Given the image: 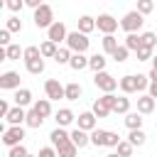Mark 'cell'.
<instances>
[{
  "label": "cell",
  "instance_id": "obj_1",
  "mask_svg": "<svg viewBox=\"0 0 157 157\" xmlns=\"http://www.w3.org/2000/svg\"><path fill=\"white\" fill-rule=\"evenodd\" d=\"M115 93H103L101 98H96L93 101V113H96V118H108L110 113H113V105H115Z\"/></svg>",
  "mask_w": 157,
  "mask_h": 157
},
{
  "label": "cell",
  "instance_id": "obj_2",
  "mask_svg": "<svg viewBox=\"0 0 157 157\" xmlns=\"http://www.w3.org/2000/svg\"><path fill=\"white\" fill-rule=\"evenodd\" d=\"M93 83H96V88H98V91H103V93H113L115 88H120V78L110 76L108 71H96Z\"/></svg>",
  "mask_w": 157,
  "mask_h": 157
},
{
  "label": "cell",
  "instance_id": "obj_3",
  "mask_svg": "<svg viewBox=\"0 0 157 157\" xmlns=\"http://www.w3.org/2000/svg\"><path fill=\"white\" fill-rule=\"evenodd\" d=\"M142 25H145V15H142L140 10H130V12H125L123 20H120V27H123L125 32H140Z\"/></svg>",
  "mask_w": 157,
  "mask_h": 157
},
{
  "label": "cell",
  "instance_id": "obj_4",
  "mask_svg": "<svg viewBox=\"0 0 157 157\" xmlns=\"http://www.w3.org/2000/svg\"><path fill=\"white\" fill-rule=\"evenodd\" d=\"M32 20H34V25H37L39 29H49V27L56 22V20H54V10H52L47 2L34 10V17H32Z\"/></svg>",
  "mask_w": 157,
  "mask_h": 157
},
{
  "label": "cell",
  "instance_id": "obj_5",
  "mask_svg": "<svg viewBox=\"0 0 157 157\" xmlns=\"http://www.w3.org/2000/svg\"><path fill=\"white\" fill-rule=\"evenodd\" d=\"M22 140H25V125H7L2 130V145L5 147L22 145Z\"/></svg>",
  "mask_w": 157,
  "mask_h": 157
},
{
  "label": "cell",
  "instance_id": "obj_6",
  "mask_svg": "<svg viewBox=\"0 0 157 157\" xmlns=\"http://www.w3.org/2000/svg\"><path fill=\"white\" fill-rule=\"evenodd\" d=\"M71 52H86L88 49V44H91V39H88V34H83V32H78V29H74V32H69V37H66V42H64Z\"/></svg>",
  "mask_w": 157,
  "mask_h": 157
},
{
  "label": "cell",
  "instance_id": "obj_7",
  "mask_svg": "<svg viewBox=\"0 0 157 157\" xmlns=\"http://www.w3.org/2000/svg\"><path fill=\"white\" fill-rule=\"evenodd\" d=\"M118 25H120V22H118L110 12H101V15L96 17V29L103 32V34H113V32L118 29Z\"/></svg>",
  "mask_w": 157,
  "mask_h": 157
},
{
  "label": "cell",
  "instance_id": "obj_8",
  "mask_svg": "<svg viewBox=\"0 0 157 157\" xmlns=\"http://www.w3.org/2000/svg\"><path fill=\"white\" fill-rule=\"evenodd\" d=\"M44 93L49 101H59V98H66V86H61L56 78H47L44 81Z\"/></svg>",
  "mask_w": 157,
  "mask_h": 157
},
{
  "label": "cell",
  "instance_id": "obj_9",
  "mask_svg": "<svg viewBox=\"0 0 157 157\" xmlns=\"http://www.w3.org/2000/svg\"><path fill=\"white\" fill-rule=\"evenodd\" d=\"M66 37H69V29H66V25H64L61 20H56V22L47 29V39H52V42H56V44L66 42Z\"/></svg>",
  "mask_w": 157,
  "mask_h": 157
},
{
  "label": "cell",
  "instance_id": "obj_10",
  "mask_svg": "<svg viewBox=\"0 0 157 157\" xmlns=\"http://www.w3.org/2000/svg\"><path fill=\"white\" fill-rule=\"evenodd\" d=\"M0 88L2 91H17L20 88V74L17 71H2L0 74Z\"/></svg>",
  "mask_w": 157,
  "mask_h": 157
},
{
  "label": "cell",
  "instance_id": "obj_11",
  "mask_svg": "<svg viewBox=\"0 0 157 157\" xmlns=\"http://www.w3.org/2000/svg\"><path fill=\"white\" fill-rule=\"evenodd\" d=\"M25 120H27V110L22 105H12L10 113L5 115V123L7 125H25Z\"/></svg>",
  "mask_w": 157,
  "mask_h": 157
},
{
  "label": "cell",
  "instance_id": "obj_12",
  "mask_svg": "<svg viewBox=\"0 0 157 157\" xmlns=\"http://www.w3.org/2000/svg\"><path fill=\"white\" fill-rule=\"evenodd\" d=\"M76 125L81 128V130H96V113L93 110H83V113H78L76 115Z\"/></svg>",
  "mask_w": 157,
  "mask_h": 157
},
{
  "label": "cell",
  "instance_id": "obj_13",
  "mask_svg": "<svg viewBox=\"0 0 157 157\" xmlns=\"http://www.w3.org/2000/svg\"><path fill=\"white\" fill-rule=\"evenodd\" d=\"M71 140V132L66 130V128H61V125H56L52 132H49V142L54 145V147H59V145H64V142H69Z\"/></svg>",
  "mask_w": 157,
  "mask_h": 157
},
{
  "label": "cell",
  "instance_id": "obj_14",
  "mask_svg": "<svg viewBox=\"0 0 157 157\" xmlns=\"http://www.w3.org/2000/svg\"><path fill=\"white\" fill-rule=\"evenodd\" d=\"M71 142H74V145L81 150V147L91 145V132H88V130H81V128L76 125V128L71 130Z\"/></svg>",
  "mask_w": 157,
  "mask_h": 157
},
{
  "label": "cell",
  "instance_id": "obj_15",
  "mask_svg": "<svg viewBox=\"0 0 157 157\" xmlns=\"http://www.w3.org/2000/svg\"><path fill=\"white\" fill-rule=\"evenodd\" d=\"M54 120H56V125L69 128V125L76 120V115H74V110H71V108H59V110L54 113Z\"/></svg>",
  "mask_w": 157,
  "mask_h": 157
},
{
  "label": "cell",
  "instance_id": "obj_16",
  "mask_svg": "<svg viewBox=\"0 0 157 157\" xmlns=\"http://www.w3.org/2000/svg\"><path fill=\"white\" fill-rule=\"evenodd\" d=\"M155 103H157V98H152L150 93H142V96L137 98V110H140L142 115H150V113L155 110Z\"/></svg>",
  "mask_w": 157,
  "mask_h": 157
},
{
  "label": "cell",
  "instance_id": "obj_17",
  "mask_svg": "<svg viewBox=\"0 0 157 157\" xmlns=\"http://www.w3.org/2000/svg\"><path fill=\"white\" fill-rule=\"evenodd\" d=\"M76 29L83 32V34H91V32L96 29V17H91V15H81V17L76 20Z\"/></svg>",
  "mask_w": 157,
  "mask_h": 157
},
{
  "label": "cell",
  "instance_id": "obj_18",
  "mask_svg": "<svg viewBox=\"0 0 157 157\" xmlns=\"http://www.w3.org/2000/svg\"><path fill=\"white\" fill-rule=\"evenodd\" d=\"M12 101H15V105H22V108H25V105H32V103H34V101H32V91H29V88H22V86H20V88L15 91Z\"/></svg>",
  "mask_w": 157,
  "mask_h": 157
},
{
  "label": "cell",
  "instance_id": "obj_19",
  "mask_svg": "<svg viewBox=\"0 0 157 157\" xmlns=\"http://www.w3.org/2000/svg\"><path fill=\"white\" fill-rule=\"evenodd\" d=\"M120 91H123V93H140V91H137V76H135V74L123 76V78H120Z\"/></svg>",
  "mask_w": 157,
  "mask_h": 157
},
{
  "label": "cell",
  "instance_id": "obj_20",
  "mask_svg": "<svg viewBox=\"0 0 157 157\" xmlns=\"http://www.w3.org/2000/svg\"><path fill=\"white\" fill-rule=\"evenodd\" d=\"M69 66H71L74 71H81V69H86V66H88V56H86V52H74V54H71V61H69Z\"/></svg>",
  "mask_w": 157,
  "mask_h": 157
},
{
  "label": "cell",
  "instance_id": "obj_21",
  "mask_svg": "<svg viewBox=\"0 0 157 157\" xmlns=\"http://www.w3.org/2000/svg\"><path fill=\"white\" fill-rule=\"evenodd\" d=\"M142 120H145V118H142L140 110H135V113H132V110L125 113V128H128V130H137V128H142Z\"/></svg>",
  "mask_w": 157,
  "mask_h": 157
},
{
  "label": "cell",
  "instance_id": "obj_22",
  "mask_svg": "<svg viewBox=\"0 0 157 157\" xmlns=\"http://www.w3.org/2000/svg\"><path fill=\"white\" fill-rule=\"evenodd\" d=\"M39 49H42V56H44V59H54L56 52H59V44L52 42V39H44V42L39 44Z\"/></svg>",
  "mask_w": 157,
  "mask_h": 157
},
{
  "label": "cell",
  "instance_id": "obj_23",
  "mask_svg": "<svg viewBox=\"0 0 157 157\" xmlns=\"http://www.w3.org/2000/svg\"><path fill=\"white\" fill-rule=\"evenodd\" d=\"M32 108H34L42 118H49V115H52V101H49V98H39V101H34Z\"/></svg>",
  "mask_w": 157,
  "mask_h": 157
},
{
  "label": "cell",
  "instance_id": "obj_24",
  "mask_svg": "<svg viewBox=\"0 0 157 157\" xmlns=\"http://www.w3.org/2000/svg\"><path fill=\"white\" fill-rule=\"evenodd\" d=\"M113 113H120V115H125V113H130V98H128V93H123V96H118V98H115V105H113Z\"/></svg>",
  "mask_w": 157,
  "mask_h": 157
},
{
  "label": "cell",
  "instance_id": "obj_25",
  "mask_svg": "<svg viewBox=\"0 0 157 157\" xmlns=\"http://www.w3.org/2000/svg\"><path fill=\"white\" fill-rule=\"evenodd\" d=\"M125 47H128L130 52H137V49L142 47V37H140V32H128V37H125Z\"/></svg>",
  "mask_w": 157,
  "mask_h": 157
},
{
  "label": "cell",
  "instance_id": "obj_26",
  "mask_svg": "<svg viewBox=\"0 0 157 157\" xmlns=\"http://www.w3.org/2000/svg\"><path fill=\"white\" fill-rule=\"evenodd\" d=\"M101 44H103V52H105V54H110V56H113V52L120 47V44H118V39H115V34H103Z\"/></svg>",
  "mask_w": 157,
  "mask_h": 157
},
{
  "label": "cell",
  "instance_id": "obj_27",
  "mask_svg": "<svg viewBox=\"0 0 157 157\" xmlns=\"http://www.w3.org/2000/svg\"><path fill=\"white\" fill-rule=\"evenodd\" d=\"M44 120H47V118H42L34 108H29V110H27V120H25V125H27V128H42Z\"/></svg>",
  "mask_w": 157,
  "mask_h": 157
},
{
  "label": "cell",
  "instance_id": "obj_28",
  "mask_svg": "<svg viewBox=\"0 0 157 157\" xmlns=\"http://www.w3.org/2000/svg\"><path fill=\"white\" fill-rule=\"evenodd\" d=\"M105 56L103 54H93V56H88V69H93V71H105Z\"/></svg>",
  "mask_w": 157,
  "mask_h": 157
},
{
  "label": "cell",
  "instance_id": "obj_29",
  "mask_svg": "<svg viewBox=\"0 0 157 157\" xmlns=\"http://www.w3.org/2000/svg\"><path fill=\"white\" fill-rule=\"evenodd\" d=\"M25 66H27V71H29V74L39 76V74L44 71V56H39V59H29V61H25Z\"/></svg>",
  "mask_w": 157,
  "mask_h": 157
},
{
  "label": "cell",
  "instance_id": "obj_30",
  "mask_svg": "<svg viewBox=\"0 0 157 157\" xmlns=\"http://www.w3.org/2000/svg\"><path fill=\"white\" fill-rule=\"evenodd\" d=\"M81 93H83L81 83H76V81L66 83V101H78V98H81Z\"/></svg>",
  "mask_w": 157,
  "mask_h": 157
},
{
  "label": "cell",
  "instance_id": "obj_31",
  "mask_svg": "<svg viewBox=\"0 0 157 157\" xmlns=\"http://www.w3.org/2000/svg\"><path fill=\"white\" fill-rule=\"evenodd\" d=\"M105 137H108V130H101V128L91 130V145H96V147H105Z\"/></svg>",
  "mask_w": 157,
  "mask_h": 157
},
{
  "label": "cell",
  "instance_id": "obj_32",
  "mask_svg": "<svg viewBox=\"0 0 157 157\" xmlns=\"http://www.w3.org/2000/svg\"><path fill=\"white\" fill-rule=\"evenodd\" d=\"M128 140H130V142H132L135 147H142V145L147 142V135H145V130H142V128H137V130H130Z\"/></svg>",
  "mask_w": 157,
  "mask_h": 157
},
{
  "label": "cell",
  "instance_id": "obj_33",
  "mask_svg": "<svg viewBox=\"0 0 157 157\" xmlns=\"http://www.w3.org/2000/svg\"><path fill=\"white\" fill-rule=\"evenodd\" d=\"M56 152H59V157H76V155H78V147L69 140V142L59 145V147H56Z\"/></svg>",
  "mask_w": 157,
  "mask_h": 157
},
{
  "label": "cell",
  "instance_id": "obj_34",
  "mask_svg": "<svg viewBox=\"0 0 157 157\" xmlns=\"http://www.w3.org/2000/svg\"><path fill=\"white\" fill-rule=\"evenodd\" d=\"M71 54H74V52H71L69 47H59V52H56L54 61H56V64H69V61H71Z\"/></svg>",
  "mask_w": 157,
  "mask_h": 157
},
{
  "label": "cell",
  "instance_id": "obj_35",
  "mask_svg": "<svg viewBox=\"0 0 157 157\" xmlns=\"http://www.w3.org/2000/svg\"><path fill=\"white\" fill-rule=\"evenodd\" d=\"M132 150H135V145H132L130 140H120V145L115 147V152H118L120 157H130V155H132Z\"/></svg>",
  "mask_w": 157,
  "mask_h": 157
},
{
  "label": "cell",
  "instance_id": "obj_36",
  "mask_svg": "<svg viewBox=\"0 0 157 157\" xmlns=\"http://www.w3.org/2000/svg\"><path fill=\"white\" fill-rule=\"evenodd\" d=\"M5 49H7V61H17L25 54V49H20V44H7Z\"/></svg>",
  "mask_w": 157,
  "mask_h": 157
},
{
  "label": "cell",
  "instance_id": "obj_37",
  "mask_svg": "<svg viewBox=\"0 0 157 157\" xmlns=\"http://www.w3.org/2000/svg\"><path fill=\"white\" fill-rule=\"evenodd\" d=\"M140 37H142V47H147V49H155L157 47V34L155 32H142Z\"/></svg>",
  "mask_w": 157,
  "mask_h": 157
},
{
  "label": "cell",
  "instance_id": "obj_38",
  "mask_svg": "<svg viewBox=\"0 0 157 157\" xmlns=\"http://www.w3.org/2000/svg\"><path fill=\"white\" fill-rule=\"evenodd\" d=\"M7 157H32V155L27 152L25 145H15V147H7Z\"/></svg>",
  "mask_w": 157,
  "mask_h": 157
},
{
  "label": "cell",
  "instance_id": "obj_39",
  "mask_svg": "<svg viewBox=\"0 0 157 157\" xmlns=\"http://www.w3.org/2000/svg\"><path fill=\"white\" fill-rule=\"evenodd\" d=\"M5 27H7L10 32H22V20H20L17 15H12V17H7V22H5Z\"/></svg>",
  "mask_w": 157,
  "mask_h": 157
},
{
  "label": "cell",
  "instance_id": "obj_40",
  "mask_svg": "<svg viewBox=\"0 0 157 157\" xmlns=\"http://www.w3.org/2000/svg\"><path fill=\"white\" fill-rule=\"evenodd\" d=\"M39 56H42V49H39V47H34V44H32V47H25V54H22L25 61H29V59H39Z\"/></svg>",
  "mask_w": 157,
  "mask_h": 157
},
{
  "label": "cell",
  "instance_id": "obj_41",
  "mask_svg": "<svg viewBox=\"0 0 157 157\" xmlns=\"http://www.w3.org/2000/svg\"><path fill=\"white\" fill-rule=\"evenodd\" d=\"M128 54H130V49H128L125 44H120V47L113 52V59H115L118 64H123V61H128Z\"/></svg>",
  "mask_w": 157,
  "mask_h": 157
},
{
  "label": "cell",
  "instance_id": "obj_42",
  "mask_svg": "<svg viewBox=\"0 0 157 157\" xmlns=\"http://www.w3.org/2000/svg\"><path fill=\"white\" fill-rule=\"evenodd\" d=\"M2 5L10 10V12H22V7L27 5L25 0H2Z\"/></svg>",
  "mask_w": 157,
  "mask_h": 157
},
{
  "label": "cell",
  "instance_id": "obj_43",
  "mask_svg": "<svg viewBox=\"0 0 157 157\" xmlns=\"http://www.w3.org/2000/svg\"><path fill=\"white\" fill-rule=\"evenodd\" d=\"M137 10H140L142 15H150V12L155 10V0H137Z\"/></svg>",
  "mask_w": 157,
  "mask_h": 157
},
{
  "label": "cell",
  "instance_id": "obj_44",
  "mask_svg": "<svg viewBox=\"0 0 157 157\" xmlns=\"http://www.w3.org/2000/svg\"><path fill=\"white\" fill-rule=\"evenodd\" d=\"M135 54H137V61H150V59H152V54H155V49H147V47H140V49H137Z\"/></svg>",
  "mask_w": 157,
  "mask_h": 157
},
{
  "label": "cell",
  "instance_id": "obj_45",
  "mask_svg": "<svg viewBox=\"0 0 157 157\" xmlns=\"http://www.w3.org/2000/svg\"><path fill=\"white\" fill-rule=\"evenodd\" d=\"M120 140H123V137H120L118 132H110V130H108V137H105V147H118V145H120Z\"/></svg>",
  "mask_w": 157,
  "mask_h": 157
},
{
  "label": "cell",
  "instance_id": "obj_46",
  "mask_svg": "<svg viewBox=\"0 0 157 157\" xmlns=\"http://www.w3.org/2000/svg\"><path fill=\"white\" fill-rule=\"evenodd\" d=\"M37 157H59V152H56V147L52 145V147H42V150L37 152Z\"/></svg>",
  "mask_w": 157,
  "mask_h": 157
},
{
  "label": "cell",
  "instance_id": "obj_47",
  "mask_svg": "<svg viewBox=\"0 0 157 157\" xmlns=\"http://www.w3.org/2000/svg\"><path fill=\"white\" fill-rule=\"evenodd\" d=\"M10 29L5 27V29H0V47H7V44H12V39H10Z\"/></svg>",
  "mask_w": 157,
  "mask_h": 157
},
{
  "label": "cell",
  "instance_id": "obj_48",
  "mask_svg": "<svg viewBox=\"0 0 157 157\" xmlns=\"http://www.w3.org/2000/svg\"><path fill=\"white\" fill-rule=\"evenodd\" d=\"M7 113H10V103H7L5 98H2V101H0V118H5Z\"/></svg>",
  "mask_w": 157,
  "mask_h": 157
},
{
  "label": "cell",
  "instance_id": "obj_49",
  "mask_svg": "<svg viewBox=\"0 0 157 157\" xmlns=\"http://www.w3.org/2000/svg\"><path fill=\"white\" fill-rule=\"evenodd\" d=\"M147 93H150L152 98H157V81H150V88H147Z\"/></svg>",
  "mask_w": 157,
  "mask_h": 157
},
{
  "label": "cell",
  "instance_id": "obj_50",
  "mask_svg": "<svg viewBox=\"0 0 157 157\" xmlns=\"http://www.w3.org/2000/svg\"><path fill=\"white\" fill-rule=\"evenodd\" d=\"M25 2H27V7H32V10H37L39 5H44L42 0H25Z\"/></svg>",
  "mask_w": 157,
  "mask_h": 157
},
{
  "label": "cell",
  "instance_id": "obj_51",
  "mask_svg": "<svg viewBox=\"0 0 157 157\" xmlns=\"http://www.w3.org/2000/svg\"><path fill=\"white\" fill-rule=\"evenodd\" d=\"M147 76H150V81H157V69H150V74H147Z\"/></svg>",
  "mask_w": 157,
  "mask_h": 157
},
{
  "label": "cell",
  "instance_id": "obj_52",
  "mask_svg": "<svg viewBox=\"0 0 157 157\" xmlns=\"http://www.w3.org/2000/svg\"><path fill=\"white\" fill-rule=\"evenodd\" d=\"M150 61H152V69H157V54H152V59H150Z\"/></svg>",
  "mask_w": 157,
  "mask_h": 157
},
{
  "label": "cell",
  "instance_id": "obj_53",
  "mask_svg": "<svg viewBox=\"0 0 157 157\" xmlns=\"http://www.w3.org/2000/svg\"><path fill=\"white\" fill-rule=\"evenodd\" d=\"M105 157H120V155H118V152H110V155H105Z\"/></svg>",
  "mask_w": 157,
  "mask_h": 157
}]
</instances>
